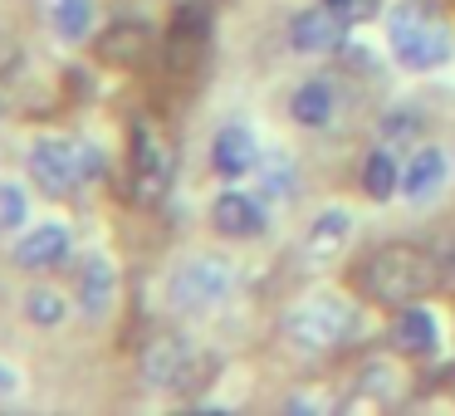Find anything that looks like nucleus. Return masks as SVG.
Instances as JSON below:
<instances>
[{"instance_id":"obj_1","label":"nucleus","mask_w":455,"mask_h":416,"mask_svg":"<svg viewBox=\"0 0 455 416\" xmlns=\"http://www.w3.org/2000/svg\"><path fill=\"white\" fill-rule=\"evenodd\" d=\"M382 44L402 74H441L455 64V20L435 0H392L382 11Z\"/></svg>"},{"instance_id":"obj_2","label":"nucleus","mask_w":455,"mask_h":416,"mask_svg":"<svg viewBox=\"0 0 455 416\" xmlns=\"http://www.w3.org/2000/svg\"><path fill=\"white\" fill-rule=\"evenodd\" d=\"M279 328L299 353H338L367 333V308L343 289H308L284 308Z\"/></svg>"},{"instance_id":"obj_3","label":"nucleus","mask_w":455,"mask_h":416,"mask_svg":"<svg viewBox=\"0 0 455 416\" xmlns=\"http://www.w3.org/2000/svg\"><path fill=\"white\" fill-rule=\"evenodd\" d=\"M235 289H240L235 260L220 255V250H196V255H181L162 275V304L177 318H211L235 299Z\"/></svg>"},{"instance_id":"obj_4","label":"nucleus","mask_w":455,"mask_h":416,"mask_svg":"<svg viewBox=\"0 0 455 416\" xmlns=\"http://www.w3.org/2000/svg\"><path fill=\"white\" fill-rule=\"evenodd\" d=\"M363 284L377 304L387 308H402V304H416L426 299L435 284H441V265H431V255L411 245H382L363 269Z\"/></svg>"},{"instance_id":"obj_5","label":"nucleus","mask_w":455,"mask_h":416,"mask_svg":"<svg viewBox=\"0 0 455 416\" xmlns=\"http://www.w3.org/2000/svg\"><path fill=\"white\" fill-rule=\"evenodd\" d=\"M25 177L35 181V191H44L50 201H74L89 181V152L84 138L69 132H35L25 148Z\"/></svg>"},{"instance_id":"obj_6","label":"nucleus","mask_w":455,"mask_h":416,"mask_svg":"<svg viewBox=\"0 0 455 416\" xmlns=\"http://www.w3.org/2000/svg\"><path fill=\"white\" fill-rule=\"evenodd\" d=\"M206 220L220 240H230V245H259V240L275 236V201L259 187L220 181V191L206 206Z\"/></svg>"},{"instance_id":"obj_7","label":"nucleus","mask_w":455,"mask_h":416,"mask_svg":"<svg viewBox=\"0 0 455 416\" xmlns=\"http://www.w3.org/2000/svg\"><path fill=\"white\" fill-rule=\"evenodd\" d=\"M142 382L162 396H187L196 382H206V348L191 333H167L142 353Z\"/></svg>"},{"instance_id":"obj_8","label":"nucleus","mask_w":455,"mask_h":416,"mask_svg":"<svg viewBox=\"0 0 455 416\" xmlns=\"http://www.w3.org/2000/svg\"><path fill=\"white\" fill-rule=\"evenodd\" d=\"M74 308H79L84 324H108L118 314V299H123V269L108 250H84L74 255Z\"/></svg>"},{"instance_id":"obj_9","label":"nucleus","mask_w":455,"mask_h":416,"mask_svg":"<svg viewBox=\"0 0 455 416\" xmlns=\"http://www.w3.org/2000/svg\"><path fill=\"white\" fill-rule=\"evenodd\" d=\"M79 255V240H74V226L64 216H35L20 236L11 240V265L20 275H54L69 260Z\"/></svg>"},{"instance_id":"obj_10","label":"nucleus","mask_w":455,"mask_h":416,"mask_svg":"<svg viewBox=\"0 0 455 416\" xmlns=\"http://www.w3.org/2000/svg\"><path fill=\"white\" fill-rule=\"evenodd\" d=\"M455 187V152L445 142H416L402 157V206L406 211H431L445 191Z\"/></svg>"},{"instance_id":"obj_11","label":"nucleus","mask_w":455,"mask_h":416,"mask_svg":"<svg viewBox=\"0 0 455 416\" xmlns=\"http://www.w3.org/2000/svg\"><path fill=\"white\" fill-rule=\"evenodd\" d=\"M347 35H353V25H347L338 11H328L323 0L299 5V11L289 15V25H284V44H289V54H299V60H333V54L347 50Z\"/></svg>"},{"instance_id":"obj_12","label":"nucleus","mask_w":455,"mask_h":416,"mask_svg":"<svg viewBox=\"0 0 455 416\" xmlns=\"http://www.w3.org/2000/svg\"><path fill=\"white\" fill-rule=\"evenodd\" d=\"M265 138H259L250 123H240V118H230V123H220L216 132H211V142H206V162H211V177L216 181H255V172H259V162H265Z\"/></svg>"},{"instance_id":"obj_13","label":"nucleus","mask_w":455,"mask_h":416,"mask_svg":"<svg viewBox=\"0 0 455 416\" xmlns=\"http://www.w3.org/2000/svg\"><path fill=\"white\" fill-rule=\"evenodd\" d=\"M353 236H357V211L347 206V201H328V206H318L314 216H308L304 245L299 250H304V260L314 269H323V265H333V260L347 255Z\"/></svg>"},{"instance_id":"obj_14","label":"nucleus","mask_w":455,"mask_h":416,"mask_svg":"<svg viewBox=\"0 0 455 416\" xmlns=\"http://www.w3.org/2000/svg\"><path fill=\"white\" fill-rule=\"evenodd\" d=\"M289 123L304 132H328L338 128V118H343V89H338L328 74H304V79L289 89Z\"/></svg>"},{"instance_id":"obj_15","label":"nucleus","mask_w":455,"mask_h":416,"mask_svg":"<svg viewBox=\"0 0 455 416\" xmlns=\"http://www.w3.org/2000/svg\"><path fill=\"white\" fill-rule=\"evenodd\" d=\"M392 343H396V353H406V357H435L445 348L441 314H435L426 299L402 304V308H396V318H392Z\"/></svg>"},{"instance_id":"obj_16","label":"nucleus","mask_w":455,"mask_h":416,"mask_svg":"<svg viewBox=\"0 0 455 416\" xmlns=\"http://www.w3.org/2000/svg\"><path fill=\"white\" fill-rule=\"evenodd\" d=\"M74 314H79V308H74V294H69V289H60L54 279L35 275L30 284H25V294H20V318L35 328V333H54V328H64Z\"/></svg>"},{"instance_id":"obj_17","label":"nucleus","mask_w":455,"mask_h":416,"mask_svg":"<svg viewBox=\"0 0 455 416\" xmlns=\"http://www.w3.org/2000/svg\"><path fill=\"white\" fill-rule=\"evenodd\" d=\"M44 25H50L54 44L84 50L99 30V0H44Z\"/></svg>"},{"instance_id":"obj_18","label":"nucleus","mask_w":455,"mask_h":416,"mask_svg":"<svg viewBox=\"0 0 455 416\" xmlns=\"http://www.w3.org/2000/svg\"><path fill=\"white\" fill-rule=\"evenodd\" d=\"M357 187H363V196L372 201V206H392V201L402 196V152L387 148V142L367 148L363 172H357Z\"/></svg>"},{"instance_id":"obj_19","label":"nucleus","mask_w":455,"mask_h":416,"mask_svg":"<svg viewBox=\"0 0 455 416\" xmlns=\"http://www.w3.org/2000/svg\"><path fill=\"white\" fill-rule=\"evenodd\" d=\"M377 142H387V148L396 152H411L416 142H426V113L416 99H402L392 103V108L382 113V123H377Z\"/></svg>"},{"instance_id":"obj_20","label":"nucleus","mask_w":455,"mask_h":416,"mask_svg":"<svg viewBox=\"0 0 455 416\" xmlns=\"http://www.w3.org/2000/svg\"><path fill=\"white\" fill-rule=\"evenodd\" d=\"M35 181L30 177H0V245H11L25 226L35 220V196H30Z\"/></svg>"},{"instance_id":"obj_21","label":"nucleus","mask_w":455,"mask_h":416,"mask_svg":"<svg viewBox=\"0 0 455 416\" xmlns=\"http://www.w3.org/2000/svg\"><path fill=\"white\" fill-rule=\"evenodd\" d=\"M132 162H138V191L142 196H157L162 187H167V157H162V142H157V132L148 128V123H138V132H132Z\"/></svg>"},{"instance_id":"obj_22","label":"nucleus","mask_w":455,"mask_h":416,"mask_svg":"<svg viewBox=\"0 0 455 416\" xmlns=\"http://www.w3.org/2000/svg\"><path fill=\"white\" fill-rule=\"evenodd\" d=\"M255 187L265 191V196L275 201V206L294 201V196H299V162L289 157V152L269 148V152H265V162H259V172H255Z\"/></svg>"},{"instance_id":"obj_23","label":"nucleus","mask_w":455,"mask_h":416,"mask_svg":"<svg viewBox=\"0 0 455 416\" xmlns=\"http://www.w3.org/2000/svg\"><path fill=\"white\" fill-rule=\"evenodd\" d=\"M25 387H30V382H25V367L11 363V357H0V406H5V402H20Z\"/></svg>"},{"instance_id":"obj_24","label":"nucleus","mask_w":455,"mask_h":416,"mask_svg":"<svg viewBox=\"0 0 455 416\" xmlns=\"http://www.w3.org/2000/svg\"><path fill=\"white\" fill-rule=\"evenodd\" d=\"M323 5H328V11H338L347 25H357L363 15H382L387 11V5H377V0H323Z\"/></svg>"},{"instance_id":"obj_25","label":"nucleus","mask_w":455,"mask_h":416,"mask_svg":"<svg viewBox=\"0 0 455 416\" xmlns=\"http://www.w3.org/2000/svg\"><path fill=\"white\" fill-rule=\"evenodd\" d=\"M441 284H455V245L445 250V260H441Z\"/></svg>"},{"instance_id":"obj_26","label":"nucleus","mask_w":455,"mask_h":416,"mask_svg":"<svg viewBox=\"0 0 455 416\" xmlns=\"http://www.w3.org/2000/svg\"><path fill=\"white\" fill-rule=\"evenodd\" d=\"M0 123H5V103H0Z\"/></svg>"},{"instance_id":"obj_27","label":"nucleus","mask_w":455,"mask_h":416,"mask_svg":"<svg viewBox=\"0 0 455 416\" xmlns=\"http://www.w3.org/2000/svg\"><path fill=\"white\" fill-rule=\"evenodd\" d=\"M451 152H455V142H451Z\"/></svg>"}]
</instances>
